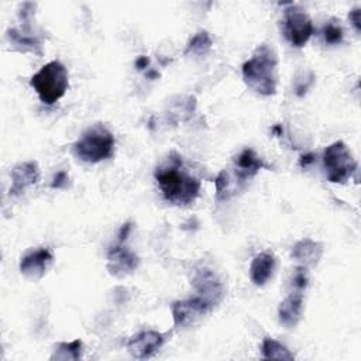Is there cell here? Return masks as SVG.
<instances>
[{
  "label": "cell",
  "instance_id": "obj_7",
  "mask_svg": "<svg viewBox=\"0 0 361 361\" xmlns=\"http://www.w3.org/2000/svg\"><path fill=\"white\" fill-rule=\"evenodd\" d=\"M283 34L292 47H305L313 34V24L309 14L303 8L293 4L285 8Z\"/></svg>",
  "mask_w": 361,
  "mask_h": 361
},
{
  "label": "cell",
  "instance_id": "obj_26",
  "mask_svg": "<svg viewBox=\"0 0 361 361\" xmlns=\"http://www.w3.org/2000/svg\"><path fill=\"white\" fill-rule=\"evenodd\" d=\"M313 159H314V158H313V155H312V154L303 155V157H302V159H300V165H302V166H307L309 164H312V162H313Z\"/></svg>",
  "mask_w": 361,
  "mask_h": 361
},
{
  "label": "cell",
  "instance_id": "obj_6",
  "mask_svg": "<svg viewBox=\"0 0 361 361\" xmlns=\"http://www.w3.org/2000/svg\"><path fill=\"white\" fill-rule=\"evenodd\" d=\"M326 176L333 183H345L357 171V161L343 141L330 144L323 152Z\"/></svg>",
  "mask_w": 361,
  "mask_h": 361
},
{
  "label": "cell",
  "instance_id": "obj_16",
  "mask_svg": "<svg viewBox=\"0 0 361 361\" xmlns=\"http://www.w3.org/2000/svg\"><path fill=\"white\" fill-rule=\"evenodd\" d=\"M290 254L293 259L302 264V267H314L322 258L323 245L312 238H303L293 245Z\"/></svg>",
  "mask_w": 361,
  "mask_h": 361
},
{
  "label": "cell",
  "instance_id": "obj_14",
  "mask_svg": "<svg viewBox=\"0 0 361 361\" xmlns=\"http://www.w3.org/2000/svg\"><path fill=\"white\" fill-rule=\"evenodd\" d=\"M39 180V168L35 161L21 162L11 171V188L10 195L18 196L27 188L35 185Z\"/></svg>",
  "mask_w": 361,
  "mask_h": 361
},
{
  "label": "cell",
  "instance_id": "obj_11",
  "mask_svg": "<svg viewBox=\"0 0 361 361\" xmlns=\"http://www.w3.org/2000/svg\"><path fill=\"white\" fill-rule=\"evenodd\" d=\"M23 18H24V25L23 28H11L7 32V37L11 42V45H14L17 49L23 51V52H32L37 55H42V39L39 35H37L32 30V27L28 23V14L24 10L21 13Z\"/></svg>",
  "mask_w": 361,
  "mask_h": 361
},
{
  "label": "cell",
  "instance_id": "obj_8",
  "mask_svg": "<svg viewBox=\"0 0 361 361\" xmlns=\"http://www.w3.org/2000/svg\"><path fill=\"white\" fill-rule=\"evenodd\" d=\"M192 285L195 286L197 296L203 299L210 307L219 305L224 298V286L216 274L207 268L197 269L193 275Z\"/></svg>",
  "mask_w": 361,
  "mask_h": 361
},
{
  "label": "cell",
  "instance_id": "obj_10",
  "mask_svg": "<svg viewBox=\"0 0 361 361\" xmlns=\"http://www.w3.org/2000/svg\"><path fill=\"white\" fill-rule=\"evenodd\" d=\"M210 309V305L206 303L199 296L172 303V316L175 327H189L199 317L206 314Z\"/></svg>",
  "mask_w": 361,
  "mask_h": 361
},
{
  "label": "cell",
  "instance_id": "obj_12",
  "mask_svg": "<svg viewBox=\"0 0 361 361\" xmlns=\"http://www.w3.org/2000/svg\"><path fill=\"white\" fill-rule=\"evenodd\" d=\"M138 267V257L127 247L120 244L111 247L107 254V269L114 276H124Z\"/></svg>",
  "mask_w": 361,
  "mask_h": 361
},
{
  "label": "cell",
  "instance_id": "obj_4",
  "mask_svg": "<svg viewBox=\"0 0 361 361\" xmlns=\"http://www.w3.org/2000/svg\"><path fill=\"white\" fill-rule=\"evenodd\" d=\"M30 85L34 87L42 103L54 104L68 89V71L59 61H51L32 75Z\"/></svg>",
  "mask_w": 361,
  "mask_h": 361
},
{
  "label": "cell",
  "instance_id": "obj_24",
  "mask_svg": "<svg viewBox=\"0 0 361 361\" xmlns=\"http://www.w3.org/2000/svg\"><path fill=\"white\" fill-rule=\"evenodd\" d=\"M66 180H68V175H66V172H58L56 173V176L54 178V182H52V188L55 189V188H62V186H65L66 185Z\"/></svg>",
  "mask_w": 361,
  "mask_h": 361
},
{
  "label": "cell",
  "instance_id": "obj_23",
  "mask_svg": "<svg viewBox=\"0 0 361 361\" xmlns=\"http://www.w3.org/2000/svg\"><path fill=\"white\" fill-rule=\"evenodd\" d=\"M348 18H350L351 24L354 25L355 31H357V32H360V31H361V24H360V8H358V7L353 8V10L350 11V14H348Z\"/></svg>",
  "mask_w": 361,
  "mask_h": 361
},
{
  "label": "cell",
  "instance_id": "obj_1",
  "mask_svg": "<svg viewBox=\"0 0 361 361\" xmlns=\"http://www.w3.org/2000/svg\"><path fill=\"white\" fill-rule=\"evenodd\" d=\"M155 179L164 197L173 204L192 203L200 190V182L182 169V159L176 152L171 154L169 162L157 168Z\"/></svg>",
  "mask_w": 361,
  "mask_h": 361
},
{
  "label": "cell",
  "instance_id": "obj_22",
  "mask_svg": "<svg viewBox=\"0 0 361 361\" xmlns=\"http://www.w3.org/2000/svg\"><path fill=\"white\" fill-rule=\"evenodd\" d=\"M309 282V274L306 267H298L292 274V286L296 290H305Z\"/></svg>",
  "mask_w": 361,
  "mask_h": 361
},
{
  "label": "cell",
  "instance_id": "obj_17",
  "mask_svg": "<svg viewBox=\"0 0 361 361\" xmlns=\"http://www.w3.org/2000/svg\"><path fill=\"white\" fill-rule=\"evenodd\" d=\"M275 269V257L271 252H259L254 257L250 267L251 281L257 286H262L272 276Z\"/></svg>",
  "mask_w": 361,
  "mask_h": 361
},
{
  "label": "cell",
  "instance_id": "obj_15",
  "mask_svg": "<svg viewBox=\"0 0 361 361\" xmlns=\"http://www.w3.org/2000/svg\"><path fill=\"white\" fill-rule=\"evenodd\" d=\"M303 310V290L293 289L279 305L278 317L285 327H295L302 317Z\"/></svg>",
  "mask_w": 361,
  "mask_h": 361
},
{
  "label": "cell",
  "instance_id": "obj_5",
  "mask_svg": "<svg viewBox=\"0 0 361 361\" xmlns=\"http://www.w3.org/2000/svg\"><path fill=\"white\" fill-rule=\"evenodd\" d=\"M73 152L85 162H100L113 155L114 137L103 124H93L73 144Z\"/></svg>",
  "mask_w": 361,
  "mask_h": 361
},
{
  "label": "cell",
  "instance_id": "obj_21",
  "mask_svg": "<svg viewBox=\"0 0 361 361\" xmlns=\"http://www.w3.org/2000/svg\"><path fill=\"white\" fill-rule=\"evenodd\" d=\"M323 37L326 44L337 45L343 41V28L337 21H330L323 27Z\"/></svg>",
  "mask_w": 361,
  "mask_h": 361
},
{
  "label": "cell",
  "instance_id": "obj_20",
  "mask_svg": "<svg viewBox=\"0 0 361 361\" xmlns=\"http://www.w3.org/2000/svg\"><path fill=\"white\" fill-rule=\"evenodd\" d=\"M212 47V38L206 31H200L196 35L192 37V39L189 41L185 54H206Z\"/></svg>",
  "mask_w": 361,
  "mask_h": 361
},
{
  "label": "cell",
  "instance_id": "obj_18",
  "mask_svg": "<svg viewBox=\"0 0 361 361\" xmlns=\"http://www.w3.org/2000/svg\"><path fill=\"white\" fill-rule=\"evenodd\" d=\"M83 354V344L80 340H73L69 343H58L51 360L62 361H76L80 360Z\"/></svg>",
  "mask_w": 361,
  "mask_h": 361
},
{
  "label": "cell",
  "instance_id": "obj_25",
  "mask_svg": "<svg viewBox=\"0 0 361 361\" xmlns=\"http://www.w3.org/2000/svg\"><path fill=\"white\" fill-rule=\"evenodd\" d=\"M147 65H148V58H147V56H140V58L135 61V66H137L138 69H144V68H147Z\"/></svg>",
  "mask_w": 361,
  "mask_h": 361
},
{
  "label": "cell",
  "instance_id": "obj_19",
  "mask_svg": "<svg viewBox=\"0 0 361 361\" xmlns=\"http://www.w3.org/2000/svg\"><path fill=\"white\" fill-rule=\"evenodd\" d=\"M261 353L262 357L267 360H293V354L279 341L271 338V337H265L261 345Z\"/></svg>",
  "mask_w": 361,
  "mask_h": 361
},
{
  "label": "cell",
  "instance_id": "obj_3",
  "mask_svg": "<svg viewBox=\"0 0 361 361\" xmlns=\"http://www.w3.org/2000/svg\"><path fill=\"white\" fill-rule=\"evenodd\" d=\"M261 168H268V165L251 149H243L234 158L233 171L223 169L216 178V196L219 200H227L250 179H252Z\"/></svg>",
  "mask_w": 361,
  "mask_h": 361
},
{
  "label": "cell",
  "instance_id": "obj_9",
  "mask_svg": "<svg viewBox=\"0 0 361 361\" xmlns=\"http://www.w3.org/2000/svg\"><path fill=\"white\" fill-rule=\"evenodd\" d=\"M165 343V334L155 330H144L133 336L127 343V350L131 357L145 360L152 357Z\"/></svg>",
  "mask_w": 361,
  "mask_h": 361
},
{
  "label": "cell",
  "instance_id": "obj_2",
  "mask_svg": "<svg viewBox=\"0 0 361 361\" xmlns=\"http://www.w3.org/2000/svg\"><path fill=\"white\" fill-rule=\"evenodd\" d=\"M278 58L272 47L268 44L259 45L252 56L243 63V79L254 92L271 96L276 93Z\"/></svg>",
  "mask_w": 361,
  "mask_h": 361
},
{
  "label": "cell",
  "instance_id": "obj_13",
  "mask_svg": "<svg viewBox=\"0 0 361 361\" xmlns=\"http://www.w3.org/2000/svg\"><path fill=\"white\" fill-rule=\"evenodd\" d=\"M52 261L54 255L49 248H37L21 258L20 271L27 278L38 279L47 272Z\"/></svg>",
  "mask_w": 361,
  "mask_h": 361
}]
</instances>
